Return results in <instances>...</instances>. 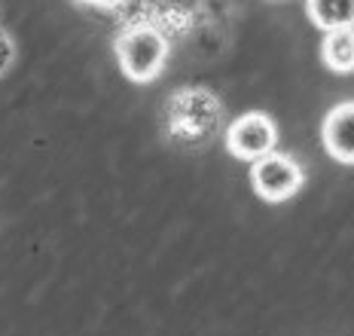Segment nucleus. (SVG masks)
Listing matches in <instances>:
<instances>
[{"instance_id":"obj_1","label":"nucleus","mask_w":354,"mask_h":336,"mask_svg":"<svg viewBox=\"0 0 354 336\" xmlns=\"http://www.w3.org/2000/svg\"><path fill=\"white\" fill-rule=\"evenodd\" d=\"M223 107L208 89H180L168 101V131L183 144H205L220 129Z\"/></svg>"},{"instance_id":"obj_2","label":"nucleus","mask_w":354,"mask_h":336,"mask_svg":"<svg viewBox=\"0 0 354 336\" xmlns=\"http://www.w3.org/2000/svg\"><path fill=\"white\" fill-rule=\"evenodd\" d=\"M116 62L131 83H150L168 62V40L156 25H131L116 37Z\"/></svg>"},{"instance_id":"obj_3","label":"nucleus","mask_w":354,"mask_h":336,"mask_svg":"<svg viewBox=\"0 0 354 336\" xmlns=\"http://www.w3.org/2000/svg\"><path fill=\"white\" fill-rule=\"evenodd\" d=\"M302 180V165L287 153H269V156L257 159L254 168H250V184H254V193L260 196L263 202H287L299 193Z\"/></svg>"},{"instance_id":"obj_4","label":"nucleus","mask_w":354,"mask_h":336,"mask_svg":"<svg viewBox=\"0 0 354 336\" xmlns=\"http://www.w3.org/2000/svg\"><path fill=\"white\" fill-rule=\"evenodd\" d=\"M275 144H278V129L269 113L260 111L241 113L226 129V150L235 159H245V162H257V159L275 153Z\"/></svg>"},{"instance_id":"obj_5","label":"nucleus","mask_w":354,"mask_h":336,"mask_svg":"<svg viewBox=\"0 0 354 336\" xmlns=\"http://www.w3.org/2000/svg\"><path fill=\"white\" fill-rule=\"evenodd\" d=\"M324 150L342 165H354V101L336 104L321 126Z\"/></svg>"},{"instance_id":"obj_6","label":"nucleus","mask_w":354,"mask_h":336,"mask_svg":"<svg viewBox=\"0 0 354 336\" xmlns=\"http://www.w3.org/2000/svg\"><path fill=\"white\" fill-rule=\"evenodd\" d=\"M321 62L333 74H354V28H339V31L324 34Z\"/></svg>"},{"instance_id":"obj_7","label":"nucleus","mask_w":354,"mask_h":336,"mask_svg":"<svg viewBox=\"0 0 354 336\" xmlns=\"http://www.w3.org/2000/svg\"><path fill=\"white\" fill-rule=\"evenodd\" d=\"M306 12L324 34L354 28V0H306Z\"/></svg>"},{"instance_id":"obj_8","label":"nucleus","mask_w":354,"mask_h":336,"mask_svg":"<svg viewBox=\"0 0 354 336\" xmlns=\"http://www.w3.org/2000/svg\"><path fill=\"white\" fill-rule=\"evenodd\" d=\"M12 55H16V46H12L10 34H6V31H0V74H6V71H10Z\"/></svg>"},{"instance_id":"obj_9","label":"nucleus","mask_w":354,"mask_h":336,"mask_svg":"<svg viewBox=\"0 0 354 336\" xmlns=\"http://www.w3.org/2000/svg\"><path fill=\"white\" fill-rule=\"evenodd\" d=\"M92 6H104V10H110V6H120L122 0H88Z\"/></svg>"},{"instance_id":"obj_10","label":"nucleus","mask_w":354,"mask_h":336,"mask_svg":"<svg viewBox=\"0 0 354 336\" xmlns=\"http://www.w3.org/2000/svg\"><path fill=\"white\" fill-rule=\"evenodd\" d=\"M77 3H88V0H77Z\"/></svg>"}]
</instances>
